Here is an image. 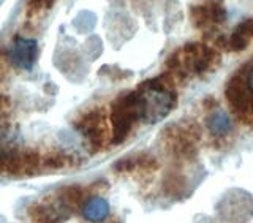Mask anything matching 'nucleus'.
I'll return each mask as SVG.
<instances>
[{
    "label": "nucleus",
    "instance_id": "8",
    "mask_svg": "<svg viewBox=\"0 0 253 223\" xmlns=\"http://www.w3.org/2000/svg\"><path fill=\"white\" fill-rule=\"evenodd\" d=\"M68 206L60 201L59 204H38L32 211V219L35 223H60L67 217Z\"/></svg>",
    "mask_w": 253,
    "mask_h": 223
},
{
    "label": "nucleus",
    "instance_id": "14",
    "mask_svg": "<svg viewBox=\"0 0 253 223\" xmlns=\"http://www.w3.org/2000/svg\"><path fill=\"white\" fill-rule=\"evenodd\" d=\"M250 114L253 116V100H252V106H250Z\"/></svg>",
    "mask_w": 253,
    "mask_h": 223
},
{
    "label": "nucleus",
    "instance_id": "10",
    "mask_svg": "<svg viewBox=\"0 0 253 223\" xmlns=\"http://www.w3.org/2000/svg\"><path fill=\"white\" fill-rule=\"evenodd\" d=\"M253 42V18L237 24L229 37V47L233 51H242Z\"/></svg>",
    "mask_w": 253,
    "mask_h": 223
},
{
    "label": "nucleus",
    "instance_id": "3",
    "mask_svg": "<svg viewBox=\"0 0 253 223\" xmlns=\"http://www.w3.org/2000/svg\"><path fill=\"white\" fill-rule=\"evenodd\" d=\"M217 60L215 51L211 47L200 45V43H190L185 45L180 51L174 52L168 63L172 71H179V73H193L201 75L208 71Z\"/></svg>",
    "mask_w": 253,
    "mask_h": 223
},
{
    "label": "nucleus",
    "instance_id": "13",
    "mask_svg": "<svg viewBox=\"0 0 253 223\" xmlns=\"http://www.w3.org/2000/svg\"><path fill=\"white\" fill-rule=\"evenodd\" d=\"M245 81H247V86L250 92L253 93V65H250L247 68V71H245Z\"/></svg>",
    "mask_w": 253,
    "mask_h": 223
},
{
    "label": "nucleus",
    "instance_id": "4",
    "mask_svg": "<svg viewBox=\"0 0 253 223\" xmlns=\"http://www.w3.org/2000/svg\"><path fill=\"white\" fill-rule=\"evenodd\" d=\"M226 100L229 103V106L233 108L236 114H239L241 117L250 114V106L253 100V93L250 92L247 81H245V75H234L226 84Z\"/></svg>",
    "mask_w": 253,
    "mask_h": 223
},
{
    "label": "nucleus",
    "instance_id": "9",
    "mask_svg": "<svg viewBox=\"0 0 253 223\" xmlns=\"http://www.w3.org/2000/svg\"><path fill=\"white\" fill-rule=\"evenodd\" d=\"M109 211H111L109 203L101 196H92L83 206L84 219L89 222H93V223L106 220L109 216Z\"/></svg>",
    "mask_w": 253,
    "mask_h": 223
},
{
    "label": "nucleus",
    "instance_id": "6",
    "mask_svg": "<svg viewBox=\"0 0 253 223\" xmlns=\"http://www.w3.org/2000/svg\"><path fill=\"white\" fill-rule=\"evenodd\" d=\"M78 127H79V132L84 134V138L89 141L95 149H98L105 144V141L108 138L106 121L98 111H92V113L84 116L81 121H79Z\"/></svg>",
    "mask_w": 253,
    "mask_h": 223
},
{
    "label": "nucleus",
    "instance_id": "2",
    "mask_svg": "<svg viewBox=\"0 0 253 223\" xmlns=\"http://www.w3.org/2000/svg\"><path fill=\"white\" fill-rule=\"evenodd\" d=\"M138 121H142V105L138 90L119 97L113 103V109H111L113 141L116 144L128 136L130 130Z\"/></svg>",
    "mask_w": 253,
    "mask_h": 223
},
{
    "label": "nucleus",
    "instance_id": "15",
    "mask_svg": "<svg viewBox=\"0 0 253 223\" xmlns=\"http://www.w3.org/2000/svg\"><path fill=\"white\" fill-rule=\"evenodd\" d=\"M0 116H2V105H0Z\"/></svg>",
    "mask_w": 253,
    "mask_h": 223
},
{
    "label": "nucleus",
    "instance_id": "11",
    "mask_svg": "<svg viewBox=\"0 0 253 223\" xmlns=\"http://www.w3.org/2000/svg\"><path fill=\"white\" fill-rule=\"evenodd\" d=\"M206 124H208V130L211 134H213L215 138H221L231 132V119L221 109L212 111Z\"/></svg>",
    "mask_w": 253,
    "mask_h": 223
},
{
    "label": "nucleus",
    "instance_id": "7",
    "mask_svg": "<svg viewBox=\"0 0 253 223\" xmlns=\"http://www.w3.org/2000/svg\"><path fill=\"white\" fill-rule=\"evenodd\" d=\"M38 57V45L30 38H16L10 49V59L16 68L32 70Z\"/></svg>",
    "mask_w": 253,
    "mask_h": 223
},
{
    "label": "nucleus",
    "instance_id": "5",
    "mask_svg": "<svg viewBox=\"0 0 253 223\" xmlns=\"http://www.w3.org/2000/svg\"><path fill=\"white\" fill-rule=\"evenodd\" d=\"M226 19V10L221 0H204L192 6V21L198 27H208L212 24H223Z\"/></svg>",
    "mask_w": 253,
    "mask_h": 223
},
{
    "label": "nucleus",
    "instance_id": "1",
    "mask_svg": "<svg viewBox=\"0 0 253 223\" xmlns=\"http://www.w3.org/2000/svg\"><path fill=\"white\" fill-rule=\"evenodd\" d=\"M138 93L142 105V121L149 124L160 122L176 105V93L171 84L166 83L163 78L146 81L138 89Z\"/></svg>",
    "mask_w": 253,
    "mask_h": 223
},
{
    "label": "nucleus",
    "instance_id": "12",
    "mask_svg": "<svg viewBox=\"0 0 253 223\" xmlns=\"http://www.w3.org/2000/svg\"><path fill=\"white\" fill-rule=\"evenodd\" d=\"M54 3V0H29V8L30 10H47L51 5Z\"/></svg>",
    "mask_w": 253,
    "mask_h": 223
}]
</instances>
